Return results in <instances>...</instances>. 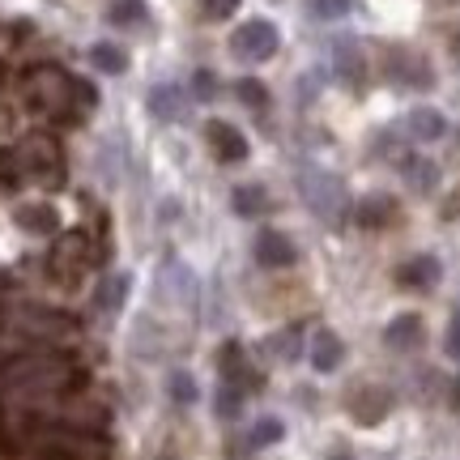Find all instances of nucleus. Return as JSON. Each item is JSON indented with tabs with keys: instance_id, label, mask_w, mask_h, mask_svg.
Wrapping results in <instances>:
<instances>
[{
	"instance_id": "nucleus-1",
	"label": "nucleus",
	"mask_w": 460,
	"mask_h": 460,
	"mask_svg": "<svg viewBox=\"0 0 460 460\" xmlns=\"http://www.w3.org/2000/svg\"><path fill=\"white\" fill-rule=\"evenodd\" d=\"M22 99L31 107L34 115H43V119H60V124H73V119H82L99 94H94V85L77 82V77H68L60 65H34L26 73V82H22Z\"/></svg>"
},
{
	"instance_id": "nucleus-2",
	"label": "nucleus",
	"mask_w": 460,
	"mask_h": 460,
	"mask_svg": "<svg viewBox=\"0 0 460 460\" xmlns=\"http://www.w3.org/2000/svg\"><path fill=\"white\" fill-rule=\"evenodd\" d=\"M13 163H17L22 183H43V188H51V183L65 180V154L56 146V137H48V132L22 137L13 146Z\"/></svg>"
},
{
	"instance_id": "nucleus-3",
	"label": "nucleus",
	"mask_w": 460,
	"mask_h": 460,
	"mask_svg": "<svg viewBox=\"0 0 460 460\" xmlns=\"http://www.w3.org/2000/svg\"><path fill=\"white\" fill-rule=\"evenodd\" d=\"M298 192H303V205H307L320 222H329V226L345 222V214H349V192H345V183L337 180V175H329V171H303V175H298Z\"/></svg>"
},
{
	"instance_id": "nucleus-4",
	"label": "nucleus",
	"mask_w": 460,
	"mask_h": 460,
	"mask_svg": "<svg viewBox=\"0 0 460 460\" xmlns=\"http://www.w3.org/2000/svg\"><path fill=\"white\" fill-rule=\"evenodd\" d=\"M278 43H281V34L269 17H252V22H243L239 31L230 34V51H234V60H243V65L273 60V56H278Z\"/></svg>"
},
{
	"instance_id": "nucleus-5",
	"label": "nucleus",
	"mask_w": 460,
	"mask_h": 460,
	"mask_svg": "<svg viewBox=\"0 0 460 460\" xmlns=\"http://www.w3.org/2000/svg\"><path fill=\"white\" fill-rule=\"evenodd\" d=\"M205 137H209V146H214V154L222 158V163H243V158H247L243 132L234 128V124H226V119H209Z\"/></svg>"
},
{
	"instance_id": "nucleus-6",
	"label": "nucleus",
	"mask_w": 460,
	"mask_h": 460,
	"mask_svg": "<svg viewBox=\"0 0 460 460\" xmlns=\"http://www.w3.org/2000/svg\"><path fill=\"white\" fill-rule=\"evenodd\" d=\"M256 261L264 269H286V264H295V243L281 230H261L256 234Z\"/></svg>"
},
{
	"instance_id": "nucleus-7",
	"label": "nucleus",
	"mask_w": 460,
	"mask_h": 460,
	"mask_svg": "<svg viewBox=\"0 0 460 460\" xmlns=\"http://www.w3.org/2000/svg\"><path fill=\"white\" fill-rule=\"evenodd\" d=\"M217 367H222V379H226V384H239V388H252V384H256V371H252L247 349L239 341H226V345H222Z\"/></svg>"
},
{
	"instance_id": "nucleus-8",
	"label": "nucleus",
	"mask_w": 460,
	"mask_h": 460,
	"mask_svg": "<svg viewBox=\"0 0 460 460\" xmlns=\"http://www.w3.org/2000/svg\"><path fill=\"white\" fill-rule=\"evenodd\" d=\"M13 222L26 230V234H56V226H60L56 209H51V205H43V200L17 205V209H13Z\"/></svg>"
},
{
	"instance_id": "nucleus-9",
	"label": "nucleus",
	"mask_w": 460,
	"mask_h": 460,
	"mask_svg": "<svg viewBox=\"0 0 460 460\" xmlns=\"http://www.w3.org/2000/svg\"><path fill=\"white\" fill-rule=\"evenodd\" d=\"M388 410H393V396L384 393V388H358L354 401H349V413H354L358 422H367V427H376Z\"/></svg>"
},
{
	"instance_id": "nucleus-10",
	"label": "nucleus",
	"mask_w": 460,
	"mask_h": 460,
	"mask_svg": "<svg viewBox=\"0 0 460 460\" xmlns=\"http://www.w3.org/2000/svg\"><path fill=\"white\" fill-rule=\"evenodd\" d=\"M341 358H345V345H341V337L337 332H329V329H320L312 337V367L320 371V376H329V371H337L341 367Z\"/></svg>"
},
{
	"instance_id": "nucleus-11",
	"label": "nucleus",
	"mask_w": 460,
	"mask_h": 460,
	"mask_svg": "<svg viewBox=\"0 0 460 460\" xmlns=\"http://www.w3.org/2000/svg\"><path fill=\"white\" fill-rule=\"evenodd\" d=\"M388 73H393V82L410 85V90H422V85H430V68L413 56V51H396L393 60H388Z\"/></svg>"
},
{
	"instance_id": "nucleus-12",
	"label": "nucleus",
	"mask_w": 460,
	"mask_h": 460,
	"mask_svg": "<svg viewBox=\"0 0 460 460\" xmlns=\"http://www.w3.org/2000/svg\"><path fill=\"white\" fill-rule=\"evenodd\" d=\"M183 107H188V94H183L180 85H154V90H149V111L158 115L163 124L180 119Z\"/></svg>"
},
{
	"instance_id": "nucleus-13",
	"label": "nucleus",
	"mask_w": 460,
	"mask_h": 460,
	"mask_svg": "<svg viewBox=\"0 0 460 460\" xmlns=\"http://www.w3.org/2000/svg\"><path fill=\"white\" fill-rule=\"evenodd\" d=\"M332 68H337V77H341V82L358 85V77H362V51H358V43H354V39H337V43H332Z\"/></svg>"
},
{
	"instance_id": "nucleus-14",
	"label": "nucleus",
	"mask_w": 460,
	"mask_h": 460,
	"mask_svg": "<svg viewBox=\"0 0 460 460\" xmlns=\"http://www.w3.org/2000/svg\"><path fill=\"white\" fill-rule=\"evenodd\" d=\"M354 217H358V226H367V230L388 226V222L396 217V200L393 197H362V205L354 209Z\"/></svg>"
},
{
	"instance_id": "nucleus-15",
	"label": "nucleus",
	"mask_w": 460,
	"mask_h": 460,
	"mask_svg": "<svg viewBox=\"0 0 460 460\" xmlns=\"http://www.w3.org/2000/svg\"><path fill=\"white\" fill-rule=\"evenodd\" d=\"M405 128H410L413 141H439L447 132V119L439 111H430V107H418V111H410Z\"/></svg>"
},
{
	"instance_id": "nucleus-16",
	"label": "nucleus",
	"mask_w": 460,
	"mask_h": 460,
	"mask_svg": "<svg viewBox=\"0 0 460 460\" xmlns=\"http://www.w3.org/2000/svg\"><path fill=\"white\" fill-rule=\"evenodd\" d=\"M401 175L410 180L413 192H430V188L439 183V166L430 163V158H418V154H410V158H401Z\"/></svg>"
},
{
	"instance_id": "nucleus-17",
	"label": "nucleus",
	"mask_w": 460,
	"mask_h": 460,
	"mask_svg": "<svg viewBox=\"0 0 460 460\" xmlns=\"http://www.w3.org/2000/svg\"><path fill=\"white\" fill-rule=\"evenodd\" d=\"M158 286L166 290V298L171 303H192V273L183 269V264H166L163 273H158Z\"/></svg>"
},
{
	"instance_id": "nucleus-18",
	"label": "nucleus",
	"mask_w": 460,
	"mask_h": 460,
	"mask_svg": "<svg viewBox=\"0 0 460 460\" xmlns=\"http://www.w3.org/2000/svg\"><path fill=\"white\" fill-rule=\"evenodd\" d=\"M230 205H234L239 217H261V214H269V192H264L261 183H243V188H234Z\"/></svg>"
},
{
	"instance_id": "nucleus-19",
	"label": "nucleus",
	"mask_w": 460,
	"mask_h": 460,
	"mask_svg": "<svg viewBox=\"0 0 460 460\" xmlns=\"http://www.w3.org/2000/svg\"><path fill=\"white\" fill-rule=\"evenodd\" d=\"M384 341L393 345V349H413V345L422 341V320L418 315H396L388 332H384Z\"/></svg>"
},
{
	"instance_id": "nucleus-20",
	"label": "nucleus",
	"mask_w": 460,
	"mask_h": 460,
	"mask_svg": "<svg viewBox=\"0 0 460 460\" xmlns=\"http://www.w3.org/2000/svg\"><path fill=\"white\" fill-rule=\"evenodd\" d=\"M396 281H401V286H435V281H439V264L430 261V256H418V261H410L396 273Z\"/></svg>"
},
{
	"instance_id": "nucleus-21",
	"label": "nucleus",
	"mask_w": 460,
	"mask_h": 460,
	"mask_svg": "<svg viewBox=\"0 0 460 460\" xmlns=\"http://www.w3.org/2000/svg\"><path fill=\"white\" fill-rule=\"evenodd\" d=\"M243 401H247V388H239V384H226V379H222V388H217V401H214L217 418L234 422V418L243 413Z\"/></svg>"
},
{
	"instance_id": "nucleus-22",
	"label": "nucleus",
	"mask_w": 460,
	"mask_h": 460,
	"mask_svg": "<svg viewBox=\"0 0 460 460\" xmlns=\"http://www.w3.org/2000/svg\"><path fill=\"white\" fill-rule=\"evenodd\" d=\"M124 298H128V278H124V273H111V278L99 286V307L102 312H119Z\"/></svg>"
},
{
	"instance_id": "nucleus-23",
	"label": "nucleus",
	"mask_w": 460,
	"mask_h": 460,
	"mask_svg": "<svg viewBox=\"0 0 460 460\" xmlns=\"http://www.w3.org/2000/svg\"><path fill=\"white\" fill-rule=\"evenodd\" d=\"M90 60H94V68H99V73H124V68H128V56H124V51L115 48V43H94V51H90Z\"/></svg>"
},
{
	"instance_id": "nucleus-24",
	"label": "nucleus",
	"mask_w": 460,
	"mask_h": 460,
	"mask_svg": "<svg viewBox=\"0 0 460 460\" xmlns=\"http://www.w3.org/2000/svg\"><path fill=\"white\" fill-rule=\"evenodd\" d=\"M107 22L111 26H137V22H146V4L141 0H119V4H111Z\"/></svg>"
},
{
	"instance_id": "nucleus-25",
	"label": "nucleus",
	"mask_w": 460,
	"mask_h": 460,
	"mask_svg": "<svg viewBox=\"0 0 460 460\" xmlns=\"http://www.w3.org/2000/svg\"><path fill=\"white\" fill-rule=\"evenodd\" d=\"M166 388H171V401H175V405H192V401H197V379L188 376V371H175V376L166 379Z\"/></svg>"
},
{
	"instance_id": "nucleus-26",
	"label": "nucleus",
	"mask_w": 460,
	"mask_h": 460,
	"mask_svg": "<svg viewBox=\"0 0 460 460\" xmlns=\"http://www.w3.org/2000/svg\"><path fill=\"white\" fill-rule=\"evenodd\" d=\"M281 435H286V427H281L278 418H261V422L252 427V444H256V447H269V444H278Z\"/></svg>"
},
{
	"instance_id": "nucleus-27",
	"label": "nucleus",
	"mask_w": 460,
	"mask_h": 460,
	"mask_svg": "<svg viewBox=\"0 0 460 460\" xmlns=\"http://www.w3.org/2000/svg\"><path fill=\"white\" fill-rule=\"evenodd\" d=\"M234 94H239V102H247V107H264V102H269V90H264L256 77H243V82L234 85Z\"/></svg>"
},
{
	"instance_id": "nucleus-28",
	"label": "nucleus",
	"mask_w": 460,
	"mask_h": 460,
	"mask_svg": "<svg viewBox=\"0 0 460 460\" xmlns=\"http://www.w3.org/2000/svg\"><path fill=\"white\" fill-rule=\"evenodd\" d=\"M269 349H278L281 358L290 362V358H298V349H303V337H298V329H286V332H278V337L269 341Z\"/></svg>"
},
{
	"instance_id": "nucleus-29",
	"label": "nucleus",
	"mask_w": 460,
	"mask_h": 460,
	"mask_svg": "<svg viewBox=\"0 0 460 460\" xmlns=\"http://www.w3.org/2000/svg\"><path fill=\"white\" fill-rule=\"evenodd\" d=\"M192 94H197L200 102H214V99H217V77L209 73V68L192 73Z\"/></svg>"
},
{
	"instance_id": "nucleus-30",
	"label": "nucleus",
	"mask_w": 460,
	"mask_h": 460,
	"mask_svg": "<svg viewBox=\"0 0 460 460\" xmlns=\"http://www.w3.org/2000/svg\"><path fill=\"white\" fill-rule=\"evenodd\" d=\"M234 9H239V0H200V13L209 22H226Z\"/></svg>"
},
{
	"instance_id": "nucleus-31",
	"label": "nucleus",
	"mask_w": 460,
	"mask_h": 460,
	"mask_svg": "<svg viewBox=\"0 0 460 460\" xmlns=\"http://www.w3.org/2000/svg\"><path fill=\"white\" fill-rule=\"evenodd\" d=\"M354 9V0H315V13L320 17H345Z\"/></svg>"
},
{
	"instance_id": "nucleus-32",
	"label": "nucleus",
	"mask_w": 460,
	"mask_h": 460,
	"mask_svg": "<svg viewBox=\"0 0 460 460\" xmlns=\"http://www.w3.org/2000/svg\"><path fill=\"white\" fill-rule=\"evenodd\" d=\"M444 349H447V358H456V362H460V312H452V324H447Z\"/></svg>"
},
{
	"instance_id": "nucleus-33",
	"label": "nucleus",
	"mask_w": 460,
	"mask_h": 460,
	"mask_svg": "<svg viewBox=\"0 0 460 460\" xmlns=\"http://www.w3.org/2000/svg\"><path fill=\"white\" fill-rule=\"evenodd\" d=\"M329 460H354V456H349V452H337V456H329Z\"/></svg>"
},
{
	"instance_id": "nucleus-34",
	"label": "nucleus",
	"mask_w": 460,
	"mask_h": 460,
	"mask_svg": "<svg viewBox=\"0 0 460 460\" xmlns=\"http://www.w3.org/2000/svg\"><path fill=\"white\" fill-rule=\"evenodd\" d=\"M456 405H460V379H456Z\"/></svg>"
}]
</instances>
